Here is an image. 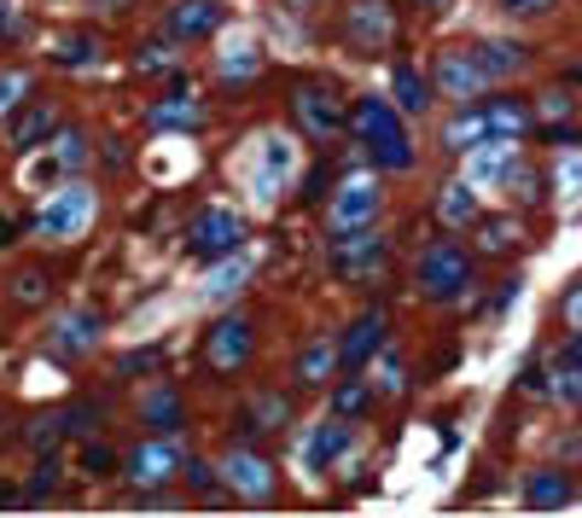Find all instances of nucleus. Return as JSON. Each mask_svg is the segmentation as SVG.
<instances>
[{"label": "nucleus", "mask_w": 582, "mask_h": 518, "mask_svg": "<svg viewBox=\"0 0 582 518\" xmlns=\"http://www.w3.org/2000/svg\"><path fill=\"white\" fill-rule=\"evenodd\" d=\"M466 280H472V262L461 245H425L420 251V292L425 298H454V292H466Z\"/></svg>", "instance_id": "f257e3e1"}, {"label": "nucleus", "mask_w": 582, "mask_h": 518, "mask_svg": "<svg viewBox=\"0 0 582 518\" xmlns=\"http://www.w3.org/2000/svg\"><path fill=\"white\" fill-rule=\"evenodd\" d=\"M565 321H571V333H582V285L565 298Z\"/></svg>", "instance_id": "3c124183"}, {"label": "nucleus", "mask_w": 582, "mask_h": 518, "mask_svg": "<svg viewBox=\"0 0 582 518\" xmlns=\"http://www.w3.org/2000/svg\"><path fill=\"white\" fill-rule=\"evenodd\" d=\"M390 94H397V111L420 117V111H425V99H431V82L413 71V65H397V71H390Z\"/></svg>", "instance_id": "393cba45"}, {"label": "nucleus", "mask_w": 582, "mask_h": 518, "mask_svg": "<svg viewBox=\"0 0 582 518\" xmlns=\"http://www.w3.org/2000/svg\"><path fill=\"white\" fill-rule=\"evenodd\" d=\"M181 41L170 35V41H140V53H134V76H175V65H181Z\"/></svg>", "instance_id": "bb28decb"}, {"label": "nucleus", "mask_w": 582, "mask_h": 518, "mask_svg": "<svg viewBox=\"0 0 582 518\" xmlns=\"http://www.w3.org/2000/svg\"><path fill=\"white\" fill-rule=\"evenodd\" d=\"M239 239H245V227H239L234 211H204V216H193V227H186V245H193V257H204V262L234 257Z\"/></svg>", "instance_id": "20e7f679"}, {"label": "nucleus", "mask_w": 582, "mask_h": 518, "mask_svg": "<svg viewBox=\"0 0 582 518\" xmlns=\"http://www.w3.org/2000/svg\"><path fill=\"white\" fill-rule=\"evenodd\" d=\"M489 117V140H518L530 129V106H518V99H495V106H484Z\"/></svg>", "instance_id": "a878e982"}, {"label": "nucleus", "mask_w": 582, "mask_h": 518, "mask_svg": "<svg viewBox=\"0 0 582 518\" xmlns=\"http://www.w3.org/2000/svg\"><path fill=\"white\" fill-rule=\"evenodd\" d=\"M291 163H298V147H291L285 134H268V140H262V170H257V198H262V204L274 198V186L291 175Z\"/></svg>", "instance_id": "a211bd4d"}, {"label": "nucleus", "mask_w": 582, "mask_h": 518, "mask_svg": "<svg viewBox=\"0 0 582 518\" xmlns=\"http://www.w3.org/2000/svg\"><path fill=\"white\" fill-rule=\"evenodd\" d=\"M88 222H94V193L88 186H65V193H53L47 211L35 216V234L41 239H76Z\"/></svg>", "instance_id": "7ed1b4c3"}, {"label": "nucleus", "mask_w": 582, "mask_h": 518, "mask_svg": "<svg viewBox=\"0 0 582 518\" xmlns=\"http://www.w3.org/2000/svg\"><path fill=\"white\" fill-rule=\"evenodd\" d=\"M349 443H356V431H349L344 413H332V420H321V425L303 438V466H309V472H326L332 461H344Z\"/></svg>", "instance_id": "6e6552de"}, {"label": "nucleus", "mask_w": 582, "mask_h": 518, "mask_svg": "<svg viewBox=\"0 0 582 518\" xmlns=\"http://www.w3.org/2000/svg\"><path fill=\"white\" fill-rule=\"evenodd\" d=\"M502 7H507V12H518V18H542V12L553 7V0H502Z\"/></svg>", "instance_id": "09e8293b"}, {"label": "nucleus", "mask_w": 582, "mask_h": 518, "mask_svg": "<svg viewBox=\"0 0 582 518\" xmlns=\"http://www.w3.org/2000/svg\"><path fill=\"white\" fill-rule=\"evenodd\" d=\"M436 222H443V227L477 222V193H472V181H449V186H443V198H436Z\"/></svg>", "instance_id": "b1692460"}, {"label": "nucleus", "mask_w": 582, "mask_h": 518, "mask_svg": "<svg viewBox=\"0 0 582 518\" xmlns=\"http://www.w3.org/2000/svg\"><path fill=\"white\" fill-rule=\"evenodd\" d=\"M349 129H356L362 147H379V140H397L402 134V122H397V106H390V99L367 94V99L349 106Z\"/></svg>", "instance_id": "1a4fd4ad"}, {"label": "nucleus", "mask_w": 582, "mask_h": 518, "mask_svg": "<svg viewBox=\"0 0 582 518\" xmlns=\"http://www.w3.org/2000/svg\"><path fill=\"white\" fill-rule=\"evenodd\" d=\"M24 94H30V82L18 76V71H7V76H0V117H12V111H18V99H24Z\"/></svg>", "instance_id": "a19ab883"}, {"label": "nucleus", "mask_w": 582, "mask_h": 518, "mask_svg": "<svg viewBox=\"0 0 582 518\" xmlns=\"http://www.w3.org/2000/svg\"><path fill=\"white\" fill-rule=\"evenodd\" d=\"M373 152V163H379V170H413V147L397 134V140H379V147H367Z\"/></svg>", "instance_id": "f704fd0d"}, {"label": "nucleus", "mask_w": 582, "mask_h": 518, "mask_svg": "<svg viewBox=\"0 0 582 518\" xmlns=\"http://www.w3.org/2000/svg\"><path fill=\"white\" fill-rule=\"evenodd\" d=\"M344 30H349V41H356L362 53H373V47H390V30H397V18H390L385 0H356V7L344 12Z\"/></svg>", "instance_id": "0eeeda50"}, {"label": "nucleus", "mask_w": 582, "mask_h": 518, "mask_svg": "<svg viewBox=\"0 0 582 518\" xmlns=\"http://www.w3.org/2000/svg\"><path fill=\"white\" fill-rule=\"evenodd\" d=\"M245 285V262H222L211 280H204V303H234V292Z\"/></svg>", "instance_id": "2f4dec72"}, {"label": "nucleus", "mask_w": 582, "mask_h": 518, "mask_svg": "<svg viewBox=\"0 0 582 518\" xmlns=\"http://www.w3.org/2000/svg\"><path fill=\"white\" fill-rule=\"evenodd\" d=\"M181 466H186L181 438H152V443H140L129 461H122V472H129V484H134V489H158V484H170Z\"/></svg>", "instance_id": "f03ea898"}, {"label": "nucleus", "mask_w": 582, "mask_h": 518, "mask_svg": "<svg viewBox=\"0 0 582 518\" xmlns=\"http://www.w3.org/2000/svg\"><path fill=\"white\" fill-rule=\"evenodd\" d=\"M298 122L315 134H338V129H349V111L338 106V94H332L326 82H303L298 88Z\"/></svg>", "instance_id": "423d86ee"}, {"label": "nucleus", "mask_w": 582, "mask_h": 518, "mask_svg": "<svg viewBox=\"0 0 582 518\" xmlns=\"http://www.w3.org/2000/svg\"><path fill=\"white\" fill-rule=\"evenodd\" d=\"M373 216H379V181H367V175L344 181L338 198H332V211H326L332 234H349V227H373Z\"/></svg>", "instance_id": "39448f33"}, {"label": "nucleus", "mask_w": 582, "mask_h": 518, "mask_svg": "<svg viewBox=\"0 0 582 518\" xmlns=\"http://www.w3.org/2000/svg\"><path fill=\"white\" fill-rule=\"evenodd\" d=\"M379 390H390V397L402 390V361H397V356H385V361H379Z\"/></svg>", "instance_id": "de8ad7c7"}, {"label": "nucleus", "mask_w": 582, "mask_h": 518, "mask_svg": "<svg viewBox=\"0 0 582 518\" xmlns=\"http://www.w3.org/2000/svg\"><path fill=\"white\" fill-rule=\"evenodd\" d=\"M420 7H436V0H420Z\"/></svg>", "instance_id": "13d9d810"}, {"label": "nucleus", "mask_w": 582, "mask_h": 518, "mask_svg": "<svg viewBox=\"0 0 582 518\" xmlns=\"http://www.w3.org/2000/svg\"><path fill=\"white\" fill-rule=\"evenodd\" d=\"M204 356H211V367H222V373L245 367V356H251V326H245L239 315H234V321H216V326H211V344H204Z\"/></svg>", "instance_id": "ddd939ff"}, {"label": "nucleus", "mask_w": 582, "mask_h": 518, "mask_svg": "<svg viewBox=\"0 0 582 518\" xmlns=\"http://www.w3.org/2000/svg\"><path fill=\"white\" fill-rule=\"evenodd\" d=\"M146 420L152 431H175V390H146Z\"/></svg>", "instance_id": "c9c22d12"}, {"label": "nucleus", "mask_w": 582, "mask_h": 518, "mask_svg": "<svg viewBox=\"0 0 582 518\" xmlns=\"http://www.w3.org/2000/svg\"><path fill=\"white\" fill-rule=\"evenodd\" d=\"M53 489H58V461H41L35 466V484H30V501H47Z\"/></svg>", "instance_id": "79ce46f5"}, {"label": "nucleus", "mask_w": 582, "mask_h": 518, "mask_svg": "<svg viewBox=\"0 0 582 518\" xmlns=\"http://www.w3.org/2000/svg\"><path fill=\"white\" fill-rule=\"evenodd\" d=\"M559 397L582 408V367H559Z\"/></svg>", "instance_id": "a18cd8bd"}, {"label": "nucleus", "mask_w": 582, "mask_h": 518, "mask_svg": "<svg viewBox=\"0 0 582 518\" xmlns=\"http://www.w3.org/2000/svg\"><path fill=\"white\" fill-rule=\"evenodd\" d=\"M477 140H489V117L461 106V117H454L449 129H443V147H449V152H461V147H477Z\"/></svg>", "instance_id": "c85d7f7f"}, {"label": "nucleus", "mask_w": 582, "mask_h": 518, "mask_svg": "<svg viewBox=\"0 0 582 518\" xmlns=\"http://www.w3.org/2000/svg\"><path fill=\"white\" fill-rule=\"evenodd\" d=\"M47 298V274L41 268H24V274L12 280V303H41Z\"/></svg>", "instance_id": "58836bf2"}, {"label": "nucleus", "mask_w": 582, "mask_h": 518, "mask_svg": "<svg viewBox=\"0 0 582 518\" xmlns=\"http://www.w3.org/2000/svg\"><path fill=\"white\" fill-rule=\"evenodd\" d=\"M525 501H530L536 512L571 507V484H565V472H530V478H525Z\"/></svg>", "instance_id": "5701e85b"}, {"label": "nucleus", "mask_w": 582, "mask_h": 518, "mask_svg": "<svg viewBox=\"0 0 582 518\" xmlns=\"http://www.w3.org/2000/svg\"><path fill=\"white\" fill-rule=\"evenodd\" d=\"M379 262H385V239L373 234V227H349V234L332 245V268H338V274H373Z\"/></svg>", "instance_id": "9d476101"}, {"label": "nucleus", "mask_w": 582, "mask_h": 518, "mask_svg": "<svg viewBox=\"0 0 582 518\" xmlns=\"http://www.w3.org/2000/svg\"><path fill=\"white\" fill-rule=\"evenodd\" d=\"M559 367H582V333L565 344V356H559Z\"/></svg>", "instance_id": "603ef678"}, {"label": "nucleus", "mask_w": 582, "mask_h": 518, "mask_svg": "<svg viewBox=\"0 0 582 518\" xmlns=\"http://www.w3.org/2000/svg\"><path fill=\"white\" fill-rule=\"evenodd\" d=\"M82 472H117V454L106 443H88L82 449Z\"/></svg>", "instance_id": "37998d69"}, {"label": "nucleus", "mask_w": 582, "mask_h": 518, "mask_svg": "<svg viewBox=\"0 0 582 518\" xmlns=\"http://www.w3.org/2000/svg\"><path fill=\"white\" fill-rule=\"evenodd\" d=\"M152 361H158V349H134V356L117 361V373H140V367H152Z\"/></svg>", "instance_id": "8fccbe9b"}, {"label": "nucleus", "mask_w": 582, "mask_h": 518, "mask_svg": "<svg viewBox=\"0 0 582 518\" xmlns=\"http://www.w3.org/2000/svg\"><path fill=\"white\" fill-rule=\"evenodd\" d=\"M477 65H484L489 82H495V76H513L518 65H525V53L507 47V41H484V47H477Z\"/></svg>", "instance_id": "7c9ffc66"}, {"label": "nucleus", "mask_w": 582, "mask_h": 518, "mask_svg": "<svg viewBox=\"0 0 582 518\" xmlns=\"http://www.w3.org/2000/svg\"><path fill=\"white\" fill-rule=\"evenodd\" d=\"M379 344H385V309H367V315H362V321L344 333L338 356H344V367H362V361H367Z\"/></svg>", "instance_id": "6ab92c4d"}, {"label": "nucleus", "mask_w": 582, "mask_h": 518, "mask_svg": "<svg viewBox=\"0 0 582 518\" xmlns=\"http://www.w3.org/2000/svg\"><path fill=\"white\" fill-rule=\"evenodd\" d=\"M257 71H262V53H257L251 35H234V41L222 47V58H216V76L234 82V88H245V82H251Z\"/></svg>", "instance_id": "412c9836"}, {"label": "nucleus", "mask_w": 582, "mask_h": 518, "mask_svg": "<svg viewBox=\"0 0 582 518\" xmlns=\"http://www.w3.org/2000/svg\"><path fill=\"white\" fill-rule=\"evenodd\" d=\"M513 245H518V227H513V216H495V222H484V227H477V251L502 257V251H513Z\"/></svg>", "instance_id": "473e14b6"}, {"label": "nucleus", "mask_w": 582, "mask_h": 518, "mask_svg": "<svg viewBox=\"0 0 582 518\" xmlns=\"http://www.w3.org/2000/svg\"><path fill=\"white\" fill-rule=\"evenodd\" d=\"M373 408V385L367 379H344L338 390H332V413H344V420H356V413Z\"/></svg>", "instance_id": "c756f323"}, {"label": "nucleus", "mask_w": 582, "mask_h": 518, "mask_svg": "<svg viewBox=\"0 0 582 518\" xmlns=\"http://www.w3.org/2000/svg\"><path fill=\"white\" fill-rule=\"evenodd\" d=\"M484 82H489V71L477 65V53H443L436 58V88H443L449 99H461V106L484 88Z\"/></svg>", "instance_id": "f8f14e48"}, {"label": "nucleus", "mask_w": 582, "mask_h": 518, "mask_svg": "<svg viewBox=\"0 0 582 518\" xmlns=\"http://www.w3.org/2000/svg\"><path fill=\"white\" fill-rule=\"evenodd\" d=\"M99 7H117V0H99Z\"/></svg>", "instance_id": "4d7b16f0"}, {"label": "nucleus", "mask_w": 582, "mask_h": 518, "mask_svg": "<svg viewBox=\"0 0 582 518\" xmlns=\"http://www.w3.org/2000/svg\"><path fill=\"white\" fill-rule=\"evenodd\" d=\"M291 420V402L285 397H257L251 402V431H280Z\"/></svg>", "instance_id": "72a5a7b5"}, {"label": "nucleus", "mask_w": 582, "mask_h": 518, "mask_svg": "<svg viewBox=\"0 0 582 518\" xmlns=\"http://www.w3.org/2000/svg\"><path fill=\"white\" fill-rule=\"evenodd\" d=\"M82 163H88V140H82V134L71 129V134H58L53 158H47V163H35V170H30V181H35V186H47V181H58V175H76Z\"/></svg>", "instance_id": "aec40b11"}, {"label": "nucleus", "mask_w": 582, "mask_h": 518, "mask_svg": "<svg viewBox=\"0 0 582 518\" xmlns=\"http://www.w3.org/2000/svg\"><path fill=\"white\" fill-rule=\"evenodd\" d=\"M513 147L507 140H477L472 147V186H507V175H513Z\"/></svg>", "instance_id": "f3484780"}, {"label": "nucleus", "mask_w": 582, "mask_h": 518, "mask_svg": "<svg viewBox=\"0 0 582 518\" xmlns=\"http://www.w3.org/2000/svg\"><path fill=\"white\" fill-rule=\"evenodd\" d=\"M12 239V222H0V245H7Z\"/></svg>", "instance_id": "864d4df0"}, {"label": "nucleus", "mask_w": 582, "mask_h": 518, "mask_svg": "<svg viewBox=\"0 0 582 518\" xmlns=\"http://www.w3.org/2000/svg\"><path fill=\"white\" fill-rule=\"evenodd\" d=\"M507 193H518V204H536V198H542V181H536V170H525V163H513Z\"/></svg>", "instance_id": "ea45409f"}, {"label": "nucleus", "mask_w": 582, "mask_h": 518, "mask_svg": "<svg viewBox=\"0 0 582 518\" xmlns=\"http://www.w3.org/2000/svg\"><path fill=\"white\" fill-rule=\"evenodd\" d=\"M88 58H94V35H65L58 41V65L65 71H82Z\"/></svg>", "instance_id": "4c0bfd02"}, {"label": "nucleus", "mask_w": 582, "mask_h": 518, "mask_svg": "<svg viewBox=\"0 0 582 518\" xmlns=\"http://www.w3.org/2000/svg\"><path fill=\"white\" fill-rule=\"evenodd\" d=\"M58 438H71V425H65V413H41V420L30 425V449H41L47 454Z\"/></svg>", "instance_id": "e433bc0d"}, {"label": "nucleus", "mask_w": 582, "mask_h": 518, "mask_svg": "<svg viewBox=\"0 0 582 518\" xmlns=\"http://www.w3.org/2000/svg\"><path fill=\"white\" fill-rule=\"evenodd\" d=\"M7 501H12V489H0V507H7Z\"/></svg>", "instance_id": "5fc2aeb1"}, {"label": "nucleus", "mask_w": 582, "mask_h": 518, "mask_svg": "<svg viewBox=\"0 0 582 518\" xmlns=\"http://www.w3.org/2000/svg\"><path fill=\"white\" fill-rule=\"evenodd\" d=\"M198 117H204L198 99L175 82V88L158 99V106H146V129H158V134H163V129H198Z\"/></svg>", "instance_id": "2eb2a0df"}, {"label": "nucleus", "mask_w": 582, "mask_h": 518, "mask_svg": "<svg viewBox=\"0 0 582 518\" xmlns=\"http://www.w3.org/2000/svg\"><path fill=\"white\" fill-rule=\"evenodd\" d=\"M338 367H344L338 344H309V349H303V361H298V379H303V385H326Z\"/></svg>", "instance_id": "cd10ccee"}, {"label": "nucleus", "mask_w": 582, "mask_h": 518, "mask_svg": "<svg viewBox=\"0 0 582 518\" xmlns=\"http://www.w3.org/2000/svg\"><path fill=\"white\" fill-rule=\"evenodd\" d=\"M94 338H99V321H94V315H65V321L53 326L47 349H53L58 361H82V356L94 349Z\"/></svg>", "instance_id": "dca6fc26"}, {"label": "nucleus", "mask_w": 582, "mask_h": 518, "mask_svg": "<svg viewBox=\"0 0 582 518\" xmlns=\"http://www.w3.org/2000/svg\"><path fill=\"white\" fill-rule=\"evenodd\" d=\"M18 35H24V18H18L12 0H0V41H18Z\"/></svg>", "instance_id": "49530a36"}, {"label": "nucleus", "mask_w": 582, "mask_h": 518, "mask_svg": "<svg viewBox=\"0 0 582 518\" xmlns=\"http://www.w3.org/2000/svg\"><path fill=\"white\" fill-rule=\"evenodd\" d=\"M222 30V7L216 0H175L170 7V35L175 41H204Z\"/></svg>", "instance_id": "4468645a"}, {"label": "nucleus", "mask_w": 582, "mask_h": 518, "mask_svg": "<svg viewBox=\"0 0 582 518\" xmlns=\"http://www.w3.org/2000/svg\"><path fill=\"white\" fill-rule=\"evenodd\" d=\"M571 82H582V65H576V71H571Z\"/></svg>", "instance_id": "6e6d98bb"}, {"label": "nucleus", "mask_w": 582, "mask_h": 518, "mask_svg": "<svg viewBox=\"0 0 582 518\" xmlns=\"http://www.w3.org/2000/svg\"><path fill=\"white\" fill-rule=\"evenodd\" d=\"M222 478H227L234 495H245V501H268V495H274V472H268L257 454H245V449H234L222 461Z\"/></svg>", "instance_id": "9b49d317"}, {"label": "nucleus", "mask_w": 582, "mask_h": 518, "mask_svg": "<svg viewBox=\"0 0 582 518\" xmlns=\"http://www.w3.org/2000/svg\"><path fill=\"white\" fill-rule=\"evenodd\" d=\"M53 122H58V111L47 106V99H35V106H24V111H18V122H12V152H30V147H41V140L53 134Z\"/></svg>", "instance_id": "4be33fe9"}, {"label": "nucleus", "mask_w": 582, "mask_h": 518, "mask_svg": "<svg viewBox=\"0 0 582 518\" xmlns=\"http://www.w3.org/2000/svg\"><path fill=\"white\" fill-rule=\"evenodd\" d=\"M186 484L211 495V489H216V466H211V461H186Z\"/></svg>", "instance_id": "c03bdc74"}]
</instances>
